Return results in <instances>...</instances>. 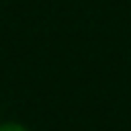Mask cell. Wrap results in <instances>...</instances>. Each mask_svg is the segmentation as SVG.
<instances>
[{"label":"cell","mask_w":131,"mask_h":131,"mask_svg":"<svg viewBox=\"0 0 131 131\" xmlns=\"http://www.w3.org/2000/svg\"><path fill=\"white\" fill-rule=\"evenodd\" d=\"M0 131H29V129L18 121H4L0 123Z\"/></svg>","instance_id":"cell-1"}]
</instances>
